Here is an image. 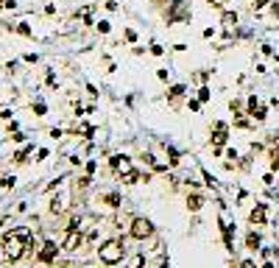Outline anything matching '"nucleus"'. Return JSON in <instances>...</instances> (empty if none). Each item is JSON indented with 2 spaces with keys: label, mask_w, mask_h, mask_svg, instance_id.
<instances>
[{
  "label": "nucleus",
  "mask_w": 279,
  "mask_h": 268,
  "mask_svg": "<svg viewBox=\"0 0 279 268\" xmlns=\"http://www.w3.org/2000/svg\"><path fill=\"white\" fill-rule=\"evenodd\" d=\"M187 204H190V210H201V204H204V201H201V196H190Z\"/></svg>",
  "instance_id": "nucleus-16"
},
{
  "label": "nucleus",
  "mask_w": 279,
  "mask_h": 268,
  "mask_svg": "<svg viewBox=\"0 0 279 268\" xmlns=\"http://www.w3.org/2000/svg\"><path fill=\"white\" fill-rule=\"evenodd\" d=\"M56 254H59V246L53 243V240H45V246H42V251H39V260L42 263H56Z\"/></svg>",
  "instance_id": "nucleus-5"
},
{
  "label": "nucleus",
  "mask_w": 279,
  "mask_h": 268,
  "mask_svg": "<svg viewBox=\"0 0 279 268\" xmlns=\"http://www.w3.org/2000/svg\"><path fill=\"white\" fill-rule=\"evenodd\" d=\"M95 28H98L100 34H109V28H112V25H109L106 20H100V22H95Z\"/></svg>",
  "instance_id": "nucleus-18"
},
{
  "label": "nucleus",
  "mask_w": 279,
  "mask_h": 268,
  "mask_svg": "<svg viewBox=\"0 0 279 268\" xmlns=\"http://www.w3.org/2000/svg\"><path fill=\"white\" fill-rule=\"evenodd\" d=\"M184 20H190L187 0H173L170 9H167V22H184Z\"/></svg>",
  "instance_id": "nucleus-4"
},
{
  "label": "nucleus",
  "mask_w": 279,
  "mask_h": 268,
  "mask_svg": "<svg viewBox=\"0 0 279 268\" xmlns=\"http://www.w3.org/2000/svg\"><path fill=\"white\" fill-rule=\"evenodd\" d=\"M151 53H154V56H162V53H165V48H162V45H151Z\"/></svg>",
  "instance_id": "nucleus-22"
},
{
  "label": "nucleus",
  "mask_w": 279,
  "mask_h": 268,
  "mask_svg": "<svg viewBox=\"0 0 279 268\" xmlns=\"http://www.w3.org/2000/svg\"><path fill=\"white\" fill-rule=\"evenodd\" d=\"M28 154H31V145H25V148H20V151H17V154H14V162H25V159H28Z\"/></svg>",
  "instance_id": "nucleus-12"
},
{
  "label": "nucleus",
  "mask_w": 279,
  "mask_h": 268,
  "mask_svg": "<svg viewBox=\"0 0 279 268\" xmlns=\"http://www.w3.org/2000/svg\"><path fill=\"white\" fill-rule=\"evenodd\" d=\"M198 100H201V103H204V100H210V89H207V87L198 89Z\"/></svg>",
  "instance_id": "nucleus-19"
},
{
  "label": "nucleus",
  "mask_w": 279,
  "mask_h": 268,
  "mask_svg": "<svg viewBox=\"0 0 279 268\" xmlns=\"http://www.w3.org/2000/svg\"><path fill=\"white\" fill-rule=\"evenodd\" d=\"M207 3H210V6H218V0H207Z\"/></svg>",
  "instance_id": "nucleus-30"
},
{
  "label": "nucleus",
  "mask_w": 279,
  "mask_h": 268,
  "mask_svg": "<svg viewBox=\"0 0 279 268\" xmlns=\"http://www.w3.org/2000/svg\"><path fill=\"white\" fill-rule=\"evenodd\" d=\"M3 257H6V263H17L22 260V254L31 249V229L28 226H20V229H11L6 237H3Z\"/></svg>",
  "instance_id": "nucleus-1"
},
{
  "label": "nucleus",
  "mask_w": 279,
  "mask_h": 268,
  "mask_svg": "<svg viewBox=\"0 0 279 268\" xmlns=\"http://www.w3.org/2000/svg\"><path fill=\"white\" fill-rule=\"evenodd\" d=\"M81 243H84V234H81V229H70V232H67V240H65V249H67V251H76Z\"/></svg>",
  "instance_id": "nucleus-6"
},
{
  "label": "nucleus",
  "mask_w": 279,
  "mask_h": 268,
  "mask_svg": "<svg viewBox=\"0 0 279 268\" xmlns=\"http://www.w3.org/2000/svg\"><path fill=\"white\" fill-rule=\"evenodd\" d=\"M221 25L226 28V31H232L234 25H237V14H234V11H223V14H221Z\"/></svg>",
  "instance_id": "nucleus-8"
},
{
  "label": "nucleus",
  "mask_w": 279,
  "mask_h": 268,
  "mask_svg": "<svg viewBox=\"0 0 279 268\" xmlns=\"http://www.w3.org/2000/svg\"><path fill=\"white\" fill-rule=\"evenodd\" d=\"M120 179H123V184H137V182H140V173H137V170H126V173H120Z\"/></svg>",
  "instance_id": "nucleus-11"
},
{
  "label": "nucleus",
  "mask_w": 279,
  "mask_h": 268,
  "mask_svg": "<svg viewBox=\"0 0 279 268\" xmlns=\"http://www.w3.org/2000/svg\"><path fill=\"white\" fill-rule=\"evenodd\" d=\"M45 109H48V106H45L42 100H39V103H33V112H36V115H45Z\"/></svg>",
  "instance_id": "nucleus-23"
},
{
  "label": "nucleus",
  "mask_w": 279,
  "mask_h": 268,
  "mask_svg": "<svg viewBox=\"0 0 279 268\" xmlns=\"http://www.w3.org/2000/svg\"><path fill=\"white\" fill-rule=\"evenodd\" d=\"M106 204H109V207H120V193H106Z\"/></svg>",
  "instance_id": "nucleus-13"
},
{
  "label": "nucleus",
  "mask_w": 279,
  "mask_h": 268,
  "mask_svg": "<svg viewBox=\"0 0 279 268\" xmlns=\"http://www.w3.org/2000/svg\"><path fill=\"white\" fill-rule=\"evenodd\" d=\"M89 182H92V179H89V176L78 179V182H76V187H81V190H84V187H89Z\"/></svg>",
  "instance_id": "nucleus-21"
},
{
  "label": "nucleus",
  "mask_w": 279,
  "mask_h": 268,
  "mask_svg": "<svg viewBox=\"0 0 279 268\" xmlns=\"http://www.w3.org/2000/svg\"><path fill=\"white\" fill-rule=\"evenodd\" d=\"M181 95H184V84H176V87L170 89V98H173V100L181 98Z\"/></svg>",
  "instance_id": "nucleus-17"
},
{
  "label": "nucleus",
  "mask_w": 279,
  "mask_h": 268,
  "mask_svg": "<svg viewBox=\"0 0 279 268\" xmlns=\"http://www.w3.org/2000/svg\"><path fill=\"white\" fill-rule=\"evenodd\" d=\"M151 234H154V223L148 221V218H134L131 221V237L145 240V237H151Z\"/></svg>",
  "instance_id": "nucleus-3"
},
{
  "label": "nucleus",
  "mask_w": 279,
  "mask_h": 268,
  "mask_svg": "<svg viewBox=\"0 0 279 268\" xmlns=\"http://www.w3.org/2000/svg\"><path fill=\"white\" fill-rule=\"evenodd\" d=\"M263 268H274V266H271V263H265V266H263Z\"/></svg>",
  "instance_id": "nucleus-31"
},
{
  "label": "nucleus",
  "mask_w": 279,
  "mask_h": 268,
  "mask_svg": "<svg viewBox=\"0 0 279 268\" xmlns=\"http://www.w3.org/2000/svg\"><path fill=\"white\" fill-rule=\"evenodd\" d=\"M246 243H248V249H260V234H248V237H246Z\"/></svg>",
  "instance_id": "nucleus-15"
},
{
  "label": "nucleus",
  "mask_w": 279,
  "mask_h": 268,
  "mask_svg": "<svg viewBox=\"0 0 279 268\" xmlns=\"http://www.w3.org/2000/svg\"><path fill=\"white\" fill-rule=\"evenodd\" d=\"M271 3H274V6H271V14H274V17H279V0H271Z\"/></svg>",
  "instance_id": "nucleus-26"
},
{
  "label": "nucleus",
  "mask_w": 279,
  "mask_h": 268,
  "mask_svg": "<svg viewBox=\"0 0 279 268\" xmlns=\"http://www.w3.org/2000/svg\"><path fill=\"white\" fill-rule=\"evenodd\" d=\"M98 254H100V263L117 266L123 257H126V246H123V240H106V243L98 249Z\"/></svg>",
  "instance_id": "nucleus-2"
},
{
  "label": "nucleus",
  "mask_w": 279,
  "mask_h": 268,
  "mask_svg": "<svg viewBox=\"0 0 279 268\" xmlns=\"http://www.w3.org/2000/svg\"><path fill=\"white\" fill-rule=\"evenodd\" d=\"M14 6H17L14 0H0V9H14Z\"/></svg>",
  "instance_id": "nucleus-24"
},
{
  "label": "nucleus",
  "mask_w": 279,
  "mask_h": 268,
  "mask_svg": "<svg viewBox=\"0 0 279 268\" xmlns=\"http://www.w3.org/2000/svg\"><path fill=\"white\" fill-rule=\"evenodd\" d=\"M229 109H232L234 115H240V100H232V103H229Z\"/></svg>",
  "instance_id": "nucleus-25"
},
{
  "label": "nucleus",
  "mask_w": 279,
  "mask_h": 268,
  "mask_svg": "<svg viewBox=\"0 0 279 268\" xmlns=\"http://www.w3.org/2000/svg\"><path fill=\"white\" fill-rule=\"evenodd\" d=\"M92 11H95V6H84L76 17H81V22H84V25H92Z\"/></svg>",
  "instance_id": "nucleus-10"
},
{
  "label": "nucleus",
  "mask_w": 279,
  "mask_h": 268,
  "mask_svg": "<svg viewBox=\"0 0 279 268\" xmlns=\"http://www.w3.org/2000/svg\"><path fill=\"white\" fill-rule=\"evenodd\" d=\"M248 221L251 223H265V204H257L254 210H251V215H248Z\"/></svg>",
  "instance_id": "nucleus-9"
},
{
  "label": "nucleus",
  "mask_w": 279,
  "mask_h": 268,
  "mask_svg": "<svg viewBox=\"0 0 279 268\" xmlns=\"http://www.w3.org/2000/svg\"><path fill=\"white\" fill-rule=\"evenodd\" d=\"M126 39H129V42H137V31H134V28H126Z\"/></svg>",
  "instance_id": "nucleus-20"
},
{
  "label": "nucleus",
  "mask_w": 279,
  "mask_h": 268,
  "mask_svg": "<svg viewBox=\"0 0 279 268\" xmlns=\"http://www.w3.org/2000/svg\"><path fill=\"white\" fill-rule=\"evenodd\" d=\"M14 31L17 34H22V36H31V28H28V22H17V25H14Z\"/></svg>",
  "instance_id": "nucleus-14"
},
{
  "label": "nucleus",
  "mask_w": 279,
  "mask_h": 268,
  "mask_svg": "<svg viewBox=\"0 0 279 268\" xmlns=\"http://www.w3.org/2000/svg\"><path fill=\"white\" fill-rule=\"evenodd\" d=\"M268 3H271V0H254V9H265Z\"/></svg>",
  "instance_id": "nucleus-27"
},
{
  "label": "nucleus",
  "mask_w": 279,
  "mask_h": 268,
  "mask_svg": "<svg viewBox=\"0 0 279 268\" xmlns=\"http://www.w3.org/2000/svg\"><path fill=\"white\" fill-rule=\"evenodd\" d=\"M240 268H254V263H251V260H243V266Z\"/></svg>",
  "instance_id": "nucleus-29"
},
{
  "label": "nucleus",
  "mask_w": 279,
  "mask_h": 268,
  "mask_svg": "<svg viewBox=\"0 0 279 268\" xmlns=\"http://www.w3.org/2000/svg\"><path fill=\"white\" fill-rule=\"evenodd\" d=\"M3 187H14V176H6V179H3Z\"/></svg>",
  "instance_id": "nucleus-28"
},
{
  "label": "nucleus",
  "mask_w": 279,
  "mask_h": 268,
  "mask_svg": "<svg viewBox=\"0 0 279 268\" xmlns=\"http://www.w3.org/2000/svg\"><path fill=\"white\" fill-rule=\"evenodd\" d=\"M226 132H229V129H226V123H215V137H212V140H215V148H221L223 143H226Z\"/></svg>",
  "instance_id": "nucleus-7"
}]
</instances>
